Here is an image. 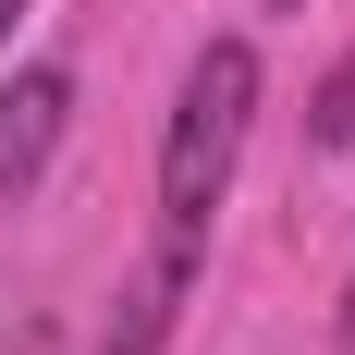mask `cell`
Wrapping results in <instances>:
<instances>
[{
	"label": "cell",
	"instance_id": "cell-1",
	"mask_svg": "<svg viewBox=\"0 0 355 355\" xmlns=\"http://www.w3.org/2000/svg\"><path fill=\"white\" fill-rule=\"evenodd\" d=\"M245 123H257V37H209L184 62V98H172V135H159V233H209V209L233 196V159H245Z\"/></svg>",
	"mask_w": 355,
	"mask_h": 355
},
{
	"label": "cell",
	"instance_id": "cell-2",
	"mask_svg": "<svg viewBox=\"0 0 355 355\" xmlns=\"http://www.w3.org/2000/svg\"><path fill=\"white\" fill-rule=\"evenodd\" d=\"M62 123H73V73L62 62H25L12 86H0V196H25V184L49 172Z\"/></svg>",
	"mask_w": 355,
	"mask_h": 355
},
{
	"label": "cell",
	"instance_id": "cell-3",
	"mask_svg": "<svg viewBox=\"0 0 355 355\" xmlns=\"http://www.w3.org/2000/svg\"><path fill=\"white\" fill-rule=\"evenodd\" d=\"M306 147H355V49L319 73V98H306Z\"/></svg>",
	"mask_w": 355,
	"mask_h": 355
},
{
	"label": "cell",
	"instance_id": "cell-4",
	"mask_svg": "<svg viewBox=\"0 0 355 355\" xmlns=\"http://www.w3.org/2000/svg\"><path fill=\"white\" fill-rule=\"evenodd\" d=\"M25 12H37V0H0V49H12V25H25Z\"/></svg>",
	"mask_w": 355,
	"mask_h": 355
},
{
	"label": "cell",
	"instance_id": "cell-5",
	"mask_svg": "<svg viewBox=\"0 0 355 355\" xmlns=\"http://www.w3.org/2000/svg\"><path fill=\"white\" fill-rule=\"evenodd\" d=\"M331 331H343V355H355V282H343V319H331Z\"/></svg>",
	"mask_w": 355,
	"mask_h": 355
},
{
	"label": "cell",
	"instance_id": "cell-6",
	"mask_svg": "<svg viewBox=\"0 0 355 355\" xmlns=\"http://www.w3.org/2000/svg\"><path fill=\"white\" fill-rule=\"evenodd\" d=\"M257 12H306V0H257Z\"/></svg>",
	"mask_w": 355,
	"mask_h": 355
},
{
	"label": "cell",
	"instance_id": "cell-7",
	"mask_svg": "<svg viewBox=\"0 0 355 355\" xmlns=\"http://www.w3.org/2000/svg\"><path fill=\"white\" fill-rule=\"evenodd\" d=\"M98 355H123V343H98Z\"/></svg>",
	"mask_w": 355,
	"mask_h": 355
}]
</instances>
